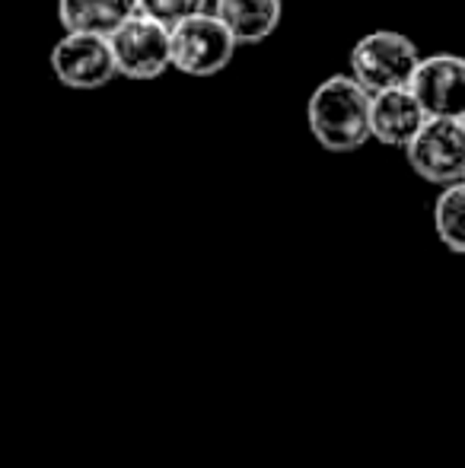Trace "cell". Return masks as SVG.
<instances>
[{"mask_svg":"<svg viewBox=\"0 0 465 468\" xmlns=\"http://www.w3.org/2000/svg\"><path fill=\"white\" fill-rule=\"evenodd\" d=\"M306 128L329 154H357L370 144V93L348 74H332L310 93Z\"/></svg>","mask_w":465,"mask_h":468,"instance_id":"6da1fadb","label":"cell"},{"mask_svg":"<svg viewBox=\"0 0 465 468\" xmlns=\"http://www.w3.org/2000/svg\"><path fill=\"white\" fill-rule=\"evenodd\" d=\"M415 38L396 29H373L354 42L348 55V77L370 96L405 90L421 64Z\"/></svg>","mask_w":465,"mask_h":468,"instance_id":"7a4b0ae2","label":"cell"},{"mask_svg":"<svg viewBox=\"0 0 465 468\" xmlns=\"http://www.w3.org/2000/svg\"><path fill=\"white\" fill-rule=\"evenodd\" d=\"M169 45H173V70L195 77V80L224 74L230 68L236 48H239L227 32V26L211 10L173 26Z\"/></svg>","mask_w":465,"mask_h":468,"instance_id":"3957f363","label":"cell"},{"mask_svg":"<svg viewBox=\"0 0 465 468\" xmlns=\"http://www.w3.org/2000/svg\"><path fill=\"white\" fill-rule=\"evenodd\" d=\"M112 48L115 74L124 80L147 83L173 70V45H169V29L147 16H131L109 36Z\"/></svg>","mask_w":465,"mask_h":468,"instance_id":"277c9868","label":"cell"},{"mask_svg":"<svg viewBox=\"0 0 465 468\" xmlns=\"http://www.w3.org/2000/svg\"><path fill=\"white\" fill-rule=\"evenodd\" d=\"M402 154L417 179L440 188L456 186L465 173V131L460 122L428 118Z\"/></svg>","mask_w":465,"mask_h":468,"instance_id":"5b68a950","label":"cell"},{"mask_svg":"<svg viewBox=\"0 0 465 468\" xmlns=\"http://www.w3.org/2000/svg\"><path fill=\"white\" fill-rule=\"evenodd\" d=\"M408 90L428 118L462 122L465 118V58L449 55V51L424 55L415 77H411Z\"/></svg>","mask_w":465,"mask_h":468,"instance_id":"8992f818","label":"cell"},{"mask_svg":"<svg viewBox=\"0 0 465 468\" xmlns=\"http://www.w3.org/2000/svg\"><path fill=\"white\" fill-rule=\"evenodd\" d=\"M51 74L70 90H100L115 80V61L106 36L64 32L51 48Z\"/></svg>","mask_w":465,"mask_h":468,"instance_id":"52a82bcc","label":"cell"},{"mask_svg":"<svg viewBox=\"0 0 465 468\" xmlns=\"http://www.w3.org/2000/svg\"><path fill=\"white\" fill-rule=\"evenodd\" d=\"M424 122L428 115L421 112L408 87L370 96V141L383 144V147L405 150Z\"/></svg>","mask_w":465,"mask_h":468,"instance_id":"ba28073f","label":"cell"},{"mask_svg":"<svg viewBox=\"0 0 465 468\" xmlns=\"http://www.w3.org/2000/svg\"><path fill=\"white\" fill-rule=\"evenodd\" d=\"M211 13L227 26L236 45H261L284 16V0H214Z\"/></svg>","mask_w":465,"mask_h":468,"instance_id":"9c48e42d","label":"cell"},{"mask_svg":"<svg viewBox=\"0 0 465 468\" xmlns=\"http://www.w3.org/2000/svg\"><path fill=\"white\" fill-rule=\"evenodd\" d=\"M131 16H137V0H58V19L64 32L109 38Z\"/></svg>","mask_w":465,"mask_h":468,"instance_id":"30bf717a","label":"cell"},{"mask_svg":"<svg viewBox=\"0 0 465 468\" xmlns=\"http://www.w3.org/2000/svg\"><path fill=\"white\" fill-rule=\"evenodd\" d=\"M434 233L453 255H465V182L440 188L434 201Z\"/></svg>","mask_w":465,"mask_h":468,"instance_id":"8fae6325","label":"cell"},{"mask_svg":"<svg viewBox=\"0 0 465 468\" xmlns=\"http://www.w3.org/2000/svg\"><path fill=\"white\" fill-rule=\"evenodd\" d=\"M207 6H211V0H137V13L153 19V23L166 26V29L198 16Z\"/></svg>","mask_w":465,"mask_h":468,"instance_id":"7c38bea8","label":"cell"},{"mask_svg":"<svg viewBox=\"0 0 465 468\" xmlns=\"http://www.w3.org/2000/svg\"><path fill=\"white\" fill-rule=\"evenodd\" d=\"M460 124H462V131H465V118H462V122H460Z\"/></svg>","mask_w":465,"mask_h":468,"instance_id":"4fadbf2b","label":"cell"},{"mask_svg":"<svg viewBox=\"0 0 465 468\" xmlns=\"http://www.w3.org/2000/svg\"><path fill=\"white\" fill-rule=\"evenodd\" d=\"M462 182H465V173H462Z\"/></svg>","mask_w":465,"mask_h":468,"instance_id":"5bb4252c","label":"cell"},{"mask_svg":"<svg viewBox=\"0 0 465 468\" xmlns=\"http://www.w3.org/2000/svg\"><path fill=\"white\" fill-rule=\"evenodd\" d=\"M211 4H214V0H211Z\"/></svg>","mask_w":465,"mask_h":468,"instance_id":"9a60e30c","label":"cell"}]
</instances>
